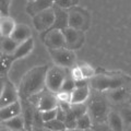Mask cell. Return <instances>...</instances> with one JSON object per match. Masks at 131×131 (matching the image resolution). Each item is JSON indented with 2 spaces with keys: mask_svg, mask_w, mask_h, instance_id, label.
Listing matches in <instances>:
<instances>
[{
  "mask_svg": "<svg viewBox=\"0 0 131 131\" xmlns=\"http://www.w3.org/2000/svg\"><path fill=\"white\" fill-rule=\"evenodd\" d=\"M125 85V80L119 74L100 73L89 80V88L96 92H105Z\"/></svg>",
  "mask_w": 131,
  "mask_h": 131,
  "instance_id": "obj_2",
  "label": "cell"
},
{
  "mask_svg": "<svg viewBox=\"0 0 131 131\" xmlns=\"http://www.w3.org/2000/svg\"><path fill=\"white\" fill-rule=\"evenodd\" d=\"M34 46H35V42H34V38L33 37H30L28 39L20 43L18 45V47H16V49L14 50V52L12 54V57H13L14 61L27 57L33 51Z\"/></svg>",
  "mask_w": 131,
  "mask_h": 131,
  "instance_id": "obj_15",
  "label": "cell"
},
{
  "mask_svg": "<svg viewBox=\"0 0 131 131\" xmlns=\"http://www.w3.org/2000/svg\"><path fill=\"white\" fill-rule=\"evenodd\" d=\"M93 122H92V119L90 117V115L88 113L83 114L82 116L78 117L77 120H75V127L79 128L80 130H85V129H90L92 127Z\"/></svg>",
  "mask_w": 131,
  "mask_h": 131,
  "instance_id": "obj_24",
  "label": "cell"
},
{
  "mask_svg": "<svg viewBox=\"0 0 131 131\" xmlns=\"http://www.w3.org/2000/svg\"><path fill=\"white\" fill-rule=\"evenodd\" d=\"M38 112L43 110H49V109H55L58 106V101H57L56 94L47 91L46 89L43 90L36 95L30 97L27 100Z\"/></svg>",
  "mask_w": 131,
  "mask_h": 131,
  "instance_id": "obj_5",
  "label": "cell"
},
{
  "mask_svg": "<svg viewBox=\"0 0 131 131\" xmlns=\"http://www.w3.org/2000/svg\"><path fill=\"white\" fill-rule=\"evenodd\" d=\"M90 14L85 9L75 6L68 10V27L84 32L90 26Z\"/></svg>",
  "mask_w": 131,
  "mask_h": 131,
  "instance_id": "obj_4",
  "label": "cell"
},
{
  "mask_svg": "<svg viewBox=\"0 0 131 131\" xmlns=\"http://www.w3.org/2000/svg\"><path fill=\"white\" fill-rule=\"evenodd\" d=\"M28 1H33V0H27V2H28Z\"/></svg>",
  "mask_w": 131,
  "mask_h": 131,
  "instance_id": "obj_40",
  "label": "cell"
},
{
  "mask_svg": "<svg viewBox=\"0 0 131 131\" xmlns=\"http://www.w3.org/2000/svg\"><path fill=\"white\" fill-rule=\"evenodd\" d=\"M106 122L113 131H126L127 129L119 112H116V110H109L106 117Z\"/></svg>",
  "mask_w": 131,
  "mask_h": 131,
  "instance_id": "obj_19",
  "label": "cell"
},
{
  "mask_svg": "<svg viewBox=\"0 0 131 131\" xmlns=\"http://www.w3.org/2000/svg\"><path fill=\"white\" fill-rule=\"evenodd\" d=\"M42 40L47 49L64 48V36L61 30H48L42 34Z\"/></svg>",
  "mask_w": 131,
  "mask_h": 131,
  "instance_id": "obj_10",
  "label": "cell"
},
{
  "mask_svg": "<svg viewBox=\"0 0 131 131\" xmlns=\"http://www.w3.org/2000/svg\"><path fill=\"white\" fill-rule=\"evenodd\" d=\"M0 131H11V130H9L7 127H5V126L1 124V125H0Z\"/></svg>",
  "mask_w": 131,
  "mask_h": 131,
  "instance_id": "obj_34",
  "label": "cell"
},
{
  "mask_svg": "<svg viewBox=\"0 0 131 131\" xmlns=\"http://www.w3.org/2000/svg\"><path fill=\"white\" fill-rule=\"evenodd\" d=\"M78 3H79V0H54V6L63 10L71 9L78 6Z\"/></svg>",
  "mask_w": 131,
  "mask_h": 131,
  "instance_id": "obj_27",
  "label": "cell"
},
{
  "mask_svg": "<svg viewBox=\"0 0 131 131\" xmlns=\"http://www.w3.org/2000/svg\"><path fill=\"white\" fill-rule=\"evenodd\" d=\"M62 33H63L64 43H66L64 48L74 51L83 46L84 39H85L84 32L74 30V28H71V27H66L64 30H62Z\"/></svg>",
  "mask_w": 131,
  "mask_h": 131,
  "instance_id": "obj_8",
  "label": "cell"
},
{
  "mask_svg": "<svg viewBox=\"0 0 131 131\" xmlns=\"http://www.w3.org/2000/svg\"><path fill=\"white\" fill-rule=\"evenodd\" d=\"M12 0H0V14L1 15H10Z\"/></svg>",
  "mask_w": 131,
  "mask_h": 131,
  "instance_id": "obj_31",
  "label": "cell"
},
{
  "mask_svg": "<svg viewBox=\"0 0 131 131\" xmlns=\"http://www.w3.org/2000/svg\"><path fill=\"white\" fill-rule=\"evenodd\" d=\"M2 54H3V52H2V49H1V46H0V57H1V56H2Z\"/></svg>",
  "mask_w": 131,
  "mask_h": 131,
  "instance_id": "obj_38",
  "label": "cell"
},
{
  "mask_svg": "<svg viewBox=\"0 0 131 131\" xmlns=\"http://www.w3.org/2000/svg\"><path fill=\"white\" fill-rule=\"evenodd\" d=\"M103 93H104L105 100L114 104H124L129 100V96H130L129 90L125 85L113 89V90H108V91H105Z\"/></svg>",
  "mask_w": 131,
  "mask_h": 131,
  "instance_id": "obj_12",
  "label": "cell"
},
{
  "mask_svg": "<svg viewBox=\"0 0 131 131\" xmlns=\"http://www.w3.org/2000/svg\"><path fill=\"white\" fill-rule=\"evenodd\" d=\"M74 89V81L71 79V77L69 75V73L66 77V79L63 81L62 85H61L60 91H66V92H71L72 90Z\"/></svg>",
  "mask_w": 131,
  "mask_h": 131,
  "instance_id": "obj_29",
  "label": "cell"
},
{
  "mask_svg": "<svg viewBox=\"0 0 131 131\" xmlns=\"http://www.w3.org/2000/svg\"><path fill=\"white\" fill-rule=\"evenodd\" d=\"M21 114H22V106L19 100L14 102V103H11L9 105L0 107V122L6 121L12 117L19 116Z\"/></svg>",
  "mask_w": 131,
  "mask_h": 131,
  "instance_id": "obj_14",
  "label": "cell"
},
{
  "mask_svg": "<svg viewBox=\"0 0 131 131\" xmlns=\"http://www.w3.org/2000/svg\"><path fill=\"white\" fill-rule=\"evenodd\" d=\"M56 115H57V108L39 112V116H40V119H42L43 124H44V122L49 121V120L55 119V118H56Z\"/></svg>",
  "mask_w": 131,
  "mask_h": 131,
  "instance_id": "obj_28",
  "label": "cell"
},
{
  "mask_svg": "<svg viewBox=\"0 0 131 131\" xmlns=\"http://www.w3.org/2000/svg\"><path fill=\"white\" fill-rule=\"evenodd\" d=\"M49 55L51 57V60L54 61L55 66L70 69L72 66L77 62V56L74 51L67 48H59V49H49Z\"/></svg>",
  "mask_w": 131,
  "mask_h": 131,
  "instance_id": "obj_7",
  "label": "cell"
},
{
  "mask_svg": "<svg viewBox=\"0 0 131 131\" xmlns=\"http://www.w3.org/2000/svg\"><path fill=\"white\" fill-rule=\"evenodd\" d=\"M91 96V89L89 86L74 88L70 93V104H84Z\"/></svg>",
  "mask_w": 131,
  "mask_h": 131,
  "instance_id": "obj_18",
  "label": "cell"
},
{
  "mask_svg": "<svg viewBox=\"0 0 131 131\" xmlns=\"http://www.w3.org/2000/svg\"><path fill=\"white\" fill-rule=\"evenodd\" d=\"M15 20L10 15H1L0 16V35L3 38L10 37L12 32L15 27Z\"/></svg>",
  "mask_w": 131,
  "mask_h": 131,
  "instance_id": "obj_20",
  "label": "cell"
},
{
  "mask_svg": "<svg viewBox=\"0 0 131 131\" xmlns=\"http://www.w3.org/2000/svg\"><path fill=\"white\" fill-rule=\"evenodd\" d=\"M82 131H92V129L90 128V129H85V130H82Z\"/></svg>",
  "mask_w": 131,
  "mask_h": 131,
  "instance_id": "obj_39",
  "label": "cell"
},
{
  "mask_svg": "<svg viewBox=\"0 0 131 131\" xmlns=\"http://www.w3.org/2000/svg\"><path fill=\"white\" fill-rule=\"evenodd\" d=\"M68 70L69 69L61 68L58 66H52L51 68H48L45 77V89L54 94L59 92L66 77L69 73Z\"/></svg>",
  "mask_w": 131,
  "mask_h": 131,
  "instance_id": "obj_3",
  "label": "cell"
},
{
  "mask_svg": "<svg viewBox=\"0 0 131 131\" xmlns=\"http://www.w3.org/2000/svg\"><path fill=\"white\" fill-rule=\"evenodd\" d=\"M88 106V114L92 119V122H103L106 121V117L109 112L108 102L105 97H94Z\"/></svg>",
  "mask_w": 131,
  "mask_h": 131,
  "instance_id": "obj_6",
  "label": "cell"
},
{
  "mask_svg": "<svg viewBox=\"0 0 131 131\" xmlns=\"http://www.w3.org/2000/svg\"><path fill=\"white\" fill-rule=\"evenodd\" d=\"M1 124L7 127L9 130L11 131H21L24 130V120L22 115H19V116L12 117L10 119H8L6 121H2Z\"/></svg>",
  "mask_w": 131,
  "mask_h": 131,
  "instance_id": "obj_22",
  "label": "cell"
},
{
  "mask_svg": "<svg viewBox=\"0 0 131 131\" xmlns=\"http://www.w3.org/2000/svg\"><path fill=\"white\" fill-rule=\"evenodd\" d=\"M69 75L71 77V79L74 82L75 81H80V80L83 79V75H82L80 69H79V67H78L77 64L72 66V67L70 68V70H69Z\"/></svg>",
  "mask_w": 131,
  "mask_h": 131,
  "instance_id": "obj_30",
  "label": "cell"
},
{
  "mask_svg": "<svg viewBox=\"0 0 131 131\" xmlns=\"http://www.w3.org/2000/svg\"><path fill=\"white\" fill-rule=\"evenodd\" d=\"M92 131H113L110 129V127L107 125L106 121H103V122H95L93 124L92 127H91Z\"/></svg>",
  "mask_w": 131,
  "mask_h": 131,
  "instance_id": "obj_32",
  "label": "cell"
},
{
  "mask_svg": "<svg viewBox=\"0 0 131 131\" xmlns=\"http://www.w3.org/2000/svg\"><path fill=\"white\" fill-rule=\"evenodd\" d=\"M48 67L37 66L28 70L20 81L18 94L20 101H27L30 97L36 95L45 90V77Z\"/></svg>",
  "mask_w": 131,
  "mask_h": 131,
  "instance_id": "obj_1",
  "label": "cell"
},
{
  "mask_svg": "<svg viewBox=\"0 0 131 131\" xmlns=\"http://www.w3.org/2000/svg\"><path fill=\"white\" fill-rule=\"evenodd\" d=\"M52 6H54V0H33V1L27 2L26 12L28 15L33 18L39 12L52 8Z\"/></svg>",
  "mask_w": 131,
  "mask_h": 131,
  "instance_id": "obj_13",
  "label": "cell"
},
{
  "mask_svg": "<svg viewBox=\"0 0 131 131\" xmlns=\"http://www.w3.org/2000/svg\"><path fill=\"white\" fill-rule=\"evenodd\" d=\"M24 131H33V129H32V127H31V128H27V129H24Z\"/></svg>",
  "mask_w": 131,
  "mask_h": 131,
  "instance_id": "obj_37",
  "label": "cell"
},
{
  "mask_svg": "<svg viewBox=\"0 0 131 131\" xmlns=\"http://www.w3.org/2000/svg\"><path fill=\"white\" fill-rule=\"evenodd\" d=\"M46 131H47V130H46ZM63 131H64V130H63Z\"/></svg>",
  "mask_w": 131,
  "mask_h": 131,
  "instance_id": "obj_44",
  "label": "cell"
},
{
  "mask_svg": "<svg viewBox=\"0 0 131 131\" xmlns=\"http://www.w3.org/2000/svg\"><path fill=\"white\" fill-rule=\"evenodd\" d=\"M10 37L12 39H14L16 43H22L24 40L28 39L30 37H33L32 36V30L31 27L27 25V24L24 23H16L15 27Z\"/></svg>",
  "mask_w": 131,
  "mask_h": 131,
  "instance_id": "obj_17",
  "label": "cell"
},
{
  "mask_svg": "<svg viewBox=\"0 0 131 131\" xmlns=\"http://www.w3.org/2000/svg\"><path fill=\"white\" fill-rule=\"evenodd\" d=\"M52 23H54V10H52V8H49V9L39 12V13L33 16L34 28L40 34L50 30Z\"/></svg>",
  "mask_w": 131,
  "mask_h": 131,
  "instance_id": "obj_9",
  "label": "cell"
},
{
  "mask_svg": "<svg viewBox=\"0 0 131 131\" xmlns=\"http://www.w3.org/2000/svg\"><path fill=\"white\" fill-rule=\"evenodd\" d=\"M43 128L47 131H63L66 129L63 122L56 119V118L52 120H49L47 122H44Z\"/></svg>",
  "mask_w": 131,
  "mask_h": 131,
  "instance_id": "obj_26",
  "label": "cell"
},
{
  "mask_svg": "<svg viewBox=\"0 0 131 131\" xmlns=\"http://www.w3.org/2000/svg\"><path fill=\"white\" fill-rule=\"evenodd\" d=\"M64 131H82V130H80L79 128H70V129H64Z\"/></svg>",
  "mask_w": 131,
  "mask_h": 131,
  "instance_id": "obj_35",
  "label": "cell"
},
{
  "mask_svg": "<svg viewBox=\"0 0 131 131\" xmlns=\"http://www.w3.org/2000/svg\"><path fill=\"white\" fill-rule=\"evenodd\" d=\"M0 16H1V14H0Z\"/></svg>",
  "mask_w": 131,
  "mask_h": 131,
  "instance_id": "obj_43",
  "label": "cell"
},
{
  "mask_svg": "<svg viewBox=\"0 0 131 131\" xmlns=\"http://www.w3.org/2000/svg\"><path fill=\"white\" fill-rule=\"evenodd\" d=\"M77 66L79 67L82 75H83V79L90 80L91 78H93L94 75L96 74L95 69L92 67V64H90L88 62H80V63H78Z\"/></svg>",
  "mask_w": 131,
  "mask_h": 131,
  "instance_id": "obj_25",
  "label": "cell"
},
{
  "mask_svg": "<svg viewBox=\"0 0 131 131\" xmlns=\"http://www.w3.org/2000/svg\"><path fill=\"white\" fill-rule=\"evenodd\" d=\"M0 125H1V122H0Z\"/></svg>",
  "mask_w": 131,
  "mask_h": 131,
  "instance_id": "obj_42",
  "label": "cell"
},
{
  "mask_svg": "<svg viewBox=\"0 0 131 131\" xmlns=\"http://www.w3.org/2000/svg\"><path fill=\"white\" fill-rule=\"evenodd\" d=\"M54 10V23L50 30H64L68 27V10L60 9L58 7L52 6Z\"/></svg>",
  "mask_w": 131,
  "mask_h": 131,
  "instance_id": "obj_16",
  "label": "cell"
},
{
  "mask_svg": "<svg viewBox=\"0 0 131 131\" xmlns=\"http://www.w3.org/2000/svg\"><path fill=\"white\" fill-rule=\"evenodd\" d=\"M21 131H24V130H21Z\"/></svg>",
  "mask_w": 131,
  "mask_h": 131,
  "instance_id": "obj_41",
  "label": "cell"
},
{
  "mask_svg": "<svg viewBox=\"0 0 131 131\" xmlns=\"http://www.w3.org/2000/svg\"><path fill=\"white\" fill-rule=\"evenodd\" d=\"M15 62L12 55H6L2 54L0 57V79L7 78V74L9 73L12 64Z\"/></svg>",
  "mask_w": 131,
  "mask_h": 131,
  "instance_id": "obj_21",
  "label": "cell"
},
{
  "mask_svg": "<svg viewBox=\"0 0 131 131\" xmlns=\"http://www.w3.org/2000/svg\"><path fill=\"white\" fill-rule=\"evenodd\" d=\"M3 80L5 79H0V93H1V90H2V86H3Z\"/></svg>",
  "mask_w": 131,
  "mask_h": 131,
  "instance_id": "obj_36",
  "label": "cell"
},
{
  "mask_svg": "<svg viewBox=\"0 0 131 131\" xmlns=\"http://www.w3.org/2000/svg\"><path fill=\"white\" fill-rule=\"evenodd\" d=\"M19 43H16L14 39H12L11 37H6L0 42V46H1L2 52L6 55H12L14 52V50L18 47Z\"/></svg>",
  "mask_w": 131,
  "mask_h": 131,
  "instance_id": "obj_23",
  "label": "cell"
},
{
  "mask_svg": "<svg viewBox=\"0 0 131 131\" xmlns=\"http://www.w3.org/2000/svg\"><path fill=\"white\" fill-rule=\"evenodd\" d=\"M16 101H19L18 89L15 88V85L8 78H5L3 86L1 90V93H0V107L14 103Z\"/></svg>",
  "mask_w": 131,
  "mask_h": 131,
  "instance_id": "obj_11",
  "label": "cell"
},
{
  "mask_svg": "<svg viewBox=\"0 0 131 131\" xmlns=\"http://www.w3.org/2000/svg\"><path fill=\"white\" fill-rule=\"evenodd\" d=\"M32 129L33 131H46L43 127H32Z\"/></svg>",
  "mask_w": 131,
  "mask_h": 131,
  "instance_id": "obj_33",
  "label": "cell"
}]
</instances>
